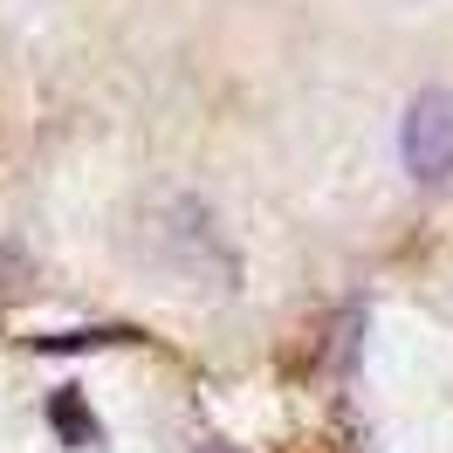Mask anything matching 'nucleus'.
Segmentation results:
<instances>
[{
  "label": "nucleus",
  "mask_w": 453,
  "mask_h": 453,
  "mask_svg": "<svg viewBox=\"0 0 453 453\" xmlns=\"http://www.w3.org/2000/svg\"><path fill=\"white\" fill-rule=\"evenodd\" d=\"M49 426H56V440H62V447H104V419L89 412V398L76 392V385L49 392Z\"/></svg>",
  "instance_id": "f03ea898"
},
{
  "label": "nucleus",
  "mask_w": 453,
  "mask_h": 453,
  "mask_svg": "<svg viewBox=\"0 0 453 453\" xmlns=\"http://www.w3.org/2000/svg\"><path fill=\"white\" fill-rule=\"evenodd\" d=\"M206 453H234V447H206Z\"/></svg>",
  "instance_id": "20e7f679"
},
{
  "label": "nucleus",
  "mask_w": 453,
  "mask_h": 453,
  "mask_svg": "<svg viewBox=\"0 0 453 453\" xmlns=\"http://www.w3.org/2000/svg\"><path fill=\"white\" fill-rule=\"evenodd\" d=\"M398 158L419 186L453 179V89H419L412 96V111L398 124Z\"/></svg>",
  "instance_id": "f257e3e1"
},
{
  "label": "nucleus",
  "mask_w": 453,
  "mask_h": 453,
  "mask_svg": "<svg viewBox=\"0 0 453 453\" xmlns=\"http://www.w3.org/2000/svg\"><path fill=\"white\" fill-rule=\"evenodd\" d=\"M131 343L138 330H76V337H42V350H96V343Z\"/></svg>",
  "instance_id": "7ed1b4c3"
}]
</instances>
